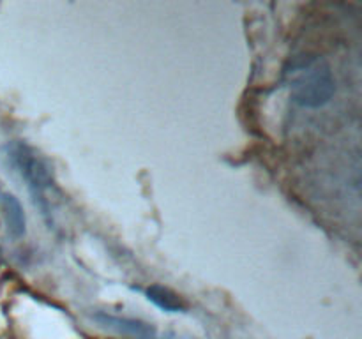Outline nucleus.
<instances>
[{
  "mask_svg": "<svg viewBox=\"0 0 362 339\" xmlns=\"http://www.w3.org/2000/svg\"><path fill=\"white\" fill-rule=\"evenodd\" d=\"M285 83L293 101L304 108L327 105L336 90L331 66L318 55H300L290 60L285 69Z\"/></svg>",
  "mask_w": 362,
  "mask_h": 339,
  "instance_id": "1",
  "label": "nucleus"
},
{
  "mask_svg": "<svg viewBox=\"0 0 362 339\" xmlns=\"http://www.w3.org/2000/svg\"><path fill=\"white\" fill-rule=\"evenodd\" d=\"M92 318H94L99 325H103V327L110 328V331L117 332V334L127 335V338L158 339L156 328L141 320H134V318L126 316H115V314L108 313H95Z\"/></svg>",
  "mask_w": 362,
  "mask_h": 339,
  "instance_id": "3",
  "label": "nucleus"
},
{
  "mask_svg": "<svg viewBox=\"0 0 362 339\" xmlns=\"http://www.w3.org/2000/svg\"><path fill=\"white\" fill-rule=\"evenodd\" d=\"M7 159L25 180V186L30 191L35 207L41 210L45 218H52L55 182L46 162L28 145L20 143V141L7 145Z\"/></svg>",
  "mask_w": 362,
  "mask_h": 339,
  "instance_id": "2",
  "label": "nucleus"
},
{
  "mask_svg": "<svg viewBox=\"0 0 362 339\" xmlns=\"http://www.w3.org/2000/svg\"><path fill=\"white\" fill-rule=\"evenodd\" d=\"M0 210L9 235L13 239H21L25 235V214L20 201L13 194L0 191Z\"/></svg>",
  "mask_w": 362,
  "mask_h": 339,
  "instance_id": "4",
  "label": "nucleus"
},
{
  "mask_svg": "<svg viewBox=\"0 0 362 339\" xmlns=\"http://www.w3.org/2000/svg\"><path fill=\"white\" fill-rule=\"evenodd\" d=\"M145 295L151 302H154L156 306L161 307V309L168 311V313H179V311L186 309V304L180 300L179 295L172 292L168 288H163V286L154 285V286H148L145 290Z\"/></svg>",
  "mask_w": 362,
  "mask_h": 339,
  "instance_id": "5",
  "label": "nucleus"
},
{
  "mask_svg": "<svg viewBox=\"0 0 362 339\" xmlns=\"http://www.w3.org/2000/svg\"><path fill=\"white\" fill-rule=\"evenodd\" d=\"M168 339H184V338H177V335H173V338H168Z\"/></svg>",
  "mask_w": 362,
  "mask_h": 339,
  "instance_id": "6",
  "label": "nucleus"
}]
</instances>
